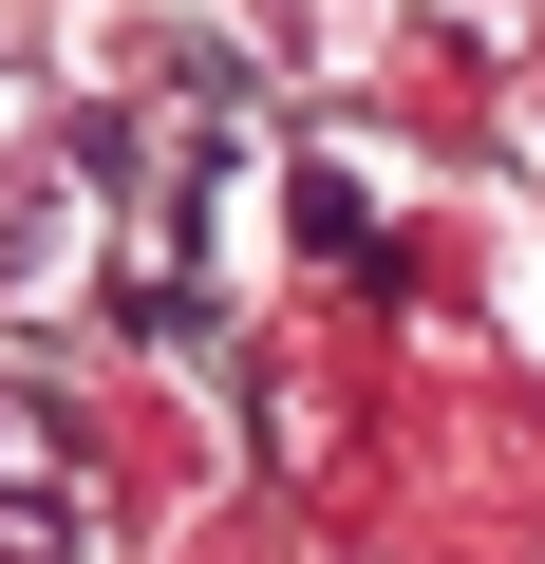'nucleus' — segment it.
Wrapping results in <instances>:
<instances>
[{"label": "nucleus", "instance_id": "1", "mask_svg": "<svg viewBox=\"0 0 545 564\" xmlns=\"http://www.w3.org/2000/svg\"><path fill=\"white\" fill-rule=\"evenodd\" d=\"M0 57H20V39H0Z\"/></svg>", "mask_w": 545, "mask_h": 564}]
</instances>
